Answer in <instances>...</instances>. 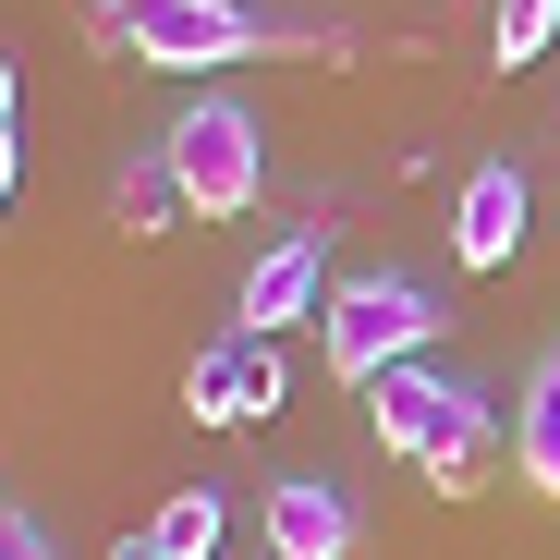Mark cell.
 Masks as SVG:
<instances>
[{"instance_id":"1","label":"cell","mask_w":560,"mask_h":560,"mask_svg":"<svg viewBox=\"0 0 560 560\" xmlns=\"http://www.w3.org/2000/svg\"><path fill=\"white\" fill-rule=\"evenodd\" d=\"M85 37L110 61H159V73H220V61H268V49H317L305 25H256L244 0H85Z\"/></svg>"},{"instance_id":"2","label":"cell","mask_w":560,"mask_h":560,"mask_svg":"<svg viewBox=\"0 0 560 560\" xmlns=\"http://www.w3.org/2000/svg\"><path fill=\"white\" fill-rule=\"evenodd\" d=\"M317 341H329V378H341V390H378L390 365H415V353L439 341V305H427V280L365 268V280H341V293H329Z\"/></svg>"},{"instance_id":"3","label":"cell","mask_w":560,"mask_h":560,"mask_svg":"<svg viewBox=\"0 0 560 560\" xmlns=\"http://www.w3.org/2000/svg\"><path fill=\"white\" fill-rule=\"evenodd\" d=\"M159 159H171V183H183V208H196V220L256 208V183H268V135H256L244 98H196V110H171V122H159Z\"/></svg>"},{"instance_id":"4","label":"cell","mask_w":560,"mask_h":560,"mask_svg":"<svg viewBox=\"0 0 560 560\" xmlns=\"http://www.w3.org/2000/svg\"><path fill=\"white\" fill-rule=\"evenodd\" d=\"M183 415H196V427H256V415H280V341H256V329L208 341L196 365H183Z\"/></svg>"},{"instance_id":"5","label":"cell","mask_w":560,"mask_h":560,"mask_svg":"<svg viewBox=\"0 0 560 560\" xmlns=\"http://www.w3.org/2000/svg\"><path fill=\"white\" fill-rule=\"evenodd\" d=\"M256 536H268V560H353V500L329 476H280L256 500Z\"/></svg>"},{"instance_id":"6","label":"cell","mask_w":560,"mask_h":560,"mask_svg":"<svg viewBox=\"0 0 560 560\" xmlns=\"http://www.w3.org/2000/svg\"><path fill=\"white\" fill-rule=\"evenodd\" d=\"M512 244H524V171L476 159L451 196V268H512Z\"/></svg>"},{"instance_id":"7","label":"cell","mask_w":560,"mask_h":560,"mask_svg":"<svg viewBox=\"0 0 560 560\" xmlns=\"http://www.w3.org/2000/svg\"><path fill=\"white\" fill-rule=\"evenodd\" d=\"M305 317H329V256L293 232V244H268V256L244 268V329L280 341V329H305Z\"/></svg>"},{"instance_id":"8","label":"cell","mask_w":560,"mask_h":560,"mask_svg":"<svg viewBox=\"0 0 560 560\" xmlns=\"http://www.w3.org/2000/svg\"><path fill=\"white\" fill-rule=\"evenodd\" d=\"M463 402H476V390L439 378V365H390V378H378V439H390L402 463H427V451L451 439V415H463Z\"/></svg>"},{"instance_id":"9","label":"cell","mask_w":560,"mask_h":560,"mask_svg":"<svg viewBox=\"0 0 560 560\" xmlns=\"http://www.w3.org/2000/svg\"><path fill=\"white\" fill-rule=\"evenodd\" d=\"M512 463H524V488L560 500V341L536 353V378H524V415H512Z\"/></svg>"},{"instance_id":"10","label":"cell","mask_w":560,"mask_h":560,"mask_svg":"<svg viewBox=\"0 0 560 560\" xmlns=\"http://www.w3.org/2000/svg\"><path fill=\"white\" fill-rule=\"evenodd\" d=\"M110 220L135 232V244H159V232H183L196 208H183V183H171V159L147 147V159H122V183H110Z\"/></svg>"},{"instance_id":"11","label":"cell","mask_w":560,"mask_h":560,"mask_svg":"<svg viewBox=\"0 0 560 560\" xmlns=\"http://www.w3.org/2000/svg\"><path fill=\"white\" fill-rule=\"evenodd\" d=\"M488 451H500V415H488V402H463V415H451V439L415 463V476H427V488H476V476H488Z\"/></svg>"},{"instance_id":"12","label":"cell","mask_w":560,"mask_h":560,"mask_svg":"<svg viewBox=\"0 0 560 560\" xmlns=\"http://www.w3.org/2000/svg\"><path fill=\"white\" fill-rule=\"evenodd\" d=\"M220 524H232V500H220V488H183L147 536H159V560H208V548H220Z\"/></svg>"},{"instance_id":"13","label":"cell","mask_w":560,"mask_h":560,"mask_svg":"<svg viewBox=\"0 0 560 560\" xmlns=\"http://www.w3.org/2000/svg\"><path fill=\"white\" fill-rule=\"evenodd\" d=\"M548 49H560V0H500L488 61H500V73H524V61H548Z\"/></svg>"},{"instance_id":"14","label":"cell","mask_w":560,"mask_h":560,"mask_svg":"<svg viewBox=\"0 0 560 560\" xmlns=\"http://www.w3.org/2000/svg\"><path fill=\"white\" fill-rule=\"evenodd\" d=\"M0 560H61V548H49V524H37V512L0 500Z\"/></svg>"},{"instance_id":"15","label":"cell","mask_w":560,"mask_h":560,"mask_svg":"<svg viewBox=\"0 0 560 560\" xmlns=\"http://www.w3.org/2000/svg\"><path fill=\"white\" fill-rule=\"evenodd\" d=\"M110 560H159V536H147V524H135V536H122V548H110Z\"/></svg>"},{"instance_id":"16","label":"cell","mask_w":560,"mask_h":560,"mask_svg":"<svg viewBox=\"0 0 560 560\" xmlns=\"http://www.w3.org/2000/svg\"><path fill=\"white\" fill-rule=\"evenodd\" d=\"M13 98H25V85H13V61H0V135H13Z\"/></svg>"},{"instance_id":"17","label":"cell","mask_w":560,"mask_h":560,"mask_svg":"<svg viewBox=\"0 0 560 560\" xmlns=\"http://www.w3.org/2000/svg\"><path fill=\"white\" fill-rule=\"evenodd\" d=\"M0 208H13V135H0Z\"/></svg>"}]
</instances>
